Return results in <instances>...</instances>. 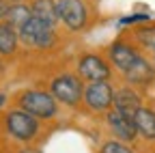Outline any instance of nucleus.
I'll return each instance as SVG.
<instances>
[{
    "label": "nucleus",
    "instance_id": "1a4fd4ad",
    "mask_svg": "<svg viewBox=\"0 0 155 153\" xmlns=\"http://www.w3.org/2000/svg\"><path fill=\"white\" fill-rule=\"evenodd\" d=\"M125 75H127V80H129L131 84H149V82L155 78V71H153V67L149 65L147 58L138 56L136 63L125 71Z\"/></svg>",
    "mask_w": 155,
    "mask_h": 153
},
{
    "label": "nucleus",
    "instance_id": "f3484780",
    "mask_svg": "<svg viewBox=\"0 0 155 153\" xmlns=\"http://www.w3.org/2000/svg\"><path fill=\"white\" fill-rule=\"evenodd\" d=\"M101 153H131V151L121 142H108V145H104Z\"/></svg>",
    "mask_w": 155,
    "mask_h": 153
},
{
    "label": "nucleus",
    "instance_id": "f257e3e1",
    "mask_svg": "<svg viewBox=\"0 0 155 153\" xmlns=\"http://www.w3.org/2000/svg\"><path fill=\"white\" fill-rule=\"evenodd\" d=\"M19 39H22L26 45L32 48H50L56 41L54 35V26H50L48 22L39 20V17H30V20L19 28Z\"/></svg>",
    "mask_w": 155,
    "mask_h": 153
},
{
    "label": "nucleus",
    "instance_id": "7ed1b4c3",
    "mask_svg": "<svg viewBox=\"0 0 155 153\" xmlns=\"http://www.w3.org/2000/svg\"><path fill=\"white\" fill-rule=\"evenodd\" d=\"M58 17L71 28V30H80L86 24V7L82 0H58Z\"/></svg>",
    "mask_w": 155,
    "mask_h": 153
},
{
    "label": "nucleus",
    "instance_id": "9b49d317",
    "mask_svg": "<svg viewBox=\"0 0 155 153\" xmlns=\"http://www.w3.org/2000/svg\"><path fill=\"white\" fill-rule=\"evenodd\" d=\"M114 108L134 119L136 112L140 110V99H138V95H136L131 88H123V91H119L114 95Z\"/></svg>",
    "mask_w": 155,
    "mask_h": 153
},
{
    "label": "nucleus",
    "instance_id": "a211bd4d",
    "mask_svg": "<svg viewBox=\"0 0 155 153\" xmlns=\"http://www.w3.org/2000/svg\"><path fill=\"white\" fill-rule=\"evenodd\" d=\"M138 22H149V13H136V15H127L121 20V26L125 24H138Z\"/></svg>",
    "mask_w": 155,
    "mask_h": 153
},
{
    "label": "nucleus",
    "instance_id": "4be33fe9",
    "mask_svg": "<svg viewBox=\"0 0 155 153\" xmlns=\"http://www.w3.org/2000/svg\"><path fill=\"white\" fill-rule=\"evenodd\" d=\"M11 2H19V0H11Z\"/></svg>",
    "mask_w": 155,
    "mask_h": 153
},
{
    "label": "nucleus",
    "instance_id": "0eeeda50",
    "mask_svg": "<svg viewBox=\"0 0 155 153\" xmlns=\"http://www.w3.org/2000/svg\"><path fill=\"white\" fill-rule=\"evenodd\" d=\"M108 123H110L112 131H114L121 140H134V138H136V134H138L134 119L127 117V114H123L121 110H116V108L108 114Z\"/></svg>",
    "mask_w": 155,
    "mask_h": 153
},
{
    "label": "nucleus",
    "instance_id": "20e7f679",
    "mask_svg": "<svg viewBox=\"0 0 155 153\" xmlns=\"http://www.w3.org/2000/svg\"><path fill=\"white\" fill-rule=\"evenodd\" d=\"M7 127L11 129L13 136H17L19 140H30L37 134V121L32 114H28L26 110H15L7 117Z\"/></svg>",
    "mask_w": 155,
    "mask_h": 153
},
{
    "label": "nucleus",
    "instance_id": "f03ea898",
    "mask_svg": "<svg viewBox=\"0 0 155 153\" xmlns=\"http://www.w3.org/2000/svg\"><path fill=\"white\" fill-rule=\"evenodd\" d=\"M22 108L32 114V117H41V119H50L56 112V104L52 99V95L41 93V91H28L22 95Z\"/></svg>",
    "mask_w": 155,
    "mask_h": 153
},
{
    "label": "nucleus",
    "instance_id": "6ab92c4d",
    "mask_svg": "<svg viewBox=\"0 0 155 153\" xmlns=\"http://www.w3.org/2000/svg\"><path fill=\"white\" fill-rule=\"evenodd\" d=\"M9 5H7V0H0V17H7V13H9Z\"/></svg>",
    "mask_w": 155,
    "mask_h": 153
},
{
    "label": "nucleus",
    "instance_id": "39448f33",
    "mask_svg": "<svg viewBox=\"0 0 155 153\" xmlns=\"http://www.w3.org/2000/svg\"><path fill=\"white\" fill-rule=\"evenodd\" d=\"M52 93L63 104L73 106L78 99H80V95H82V86H80V82H78V78H73V75H61V78L54 80Z\"/></svg>",
    "mask_w": 155,
    "mask_h": 153
},
{
    "label": "nucleus",
    "instance_id": "423d86ee",
    "mask_svg": "<svg viewBox=\"0 0 155 153\" xmlns=\"http://www.w3.org/2000/svg\"><path fill=\"white\" fill-rule=\"evenodd\" d=\"M84 99L93 110H106L114 101V93L106 82H91V86L84 93Z\"/></svg>",
    "mask_w": 155,
    "mask_h": 153
},
{
    "label": "nucleus",
    "instance_id": "dca6fc26",
    "mask_svg": "<svg viewBox=\"0 0 155 153\" xmlns=\"http://www.w3.org/2000/svg\"><path fill=\"white\" fill-rule=\"evenodd\" d=\"M136 37H138V41H140L144 48H149V50L155 52V26H144V28H140L138 32H136Z\"/></svg>",
    "mask_w": 155,
    "mask_h": 153
},
{
    "label": "nucleus",
    "instance_id": "9d476101",
    "mask_svg": "<svg viewBox=\"0 0 155 153\" xmlns=\"http://www.w3.org/2000/svg\"><path fill=\"white\" fill-rule=\"evenodd\" d=\"M110 58L114 61V65L119 67V69L127 71V69H129V67L136 63L138 54H136V50H134V48H129L127 43H123V41H116V43L110 48Z\"/></svg>",
    "mask_w": 155,
    "mask_h": 153
},
{
    "label": "nucleus",
    "instance_id": "4468645a",
    "mask_svg": "<svg viewBox=\"0 0 155 153\" xmlns=\"http://www.w3.org/2000/svg\"><path fill=\"white\" fill-rule=\"evenodd\" d=\"M32 17V9L30 7H24V5H15V7H11L9 9V13H7V20H9V26L11 28H22L28 20Z\"/></svg>",
    "mask_w": 155,
    "mask_h": 153
},
{
    "label": "nucleus",
    "instance_id": "aec40b11",
    "mask_svg": "<svg viewBox=\"0 0 155 153\" xmlns=\"http://www.w3.org/2000/svg\"><path fill=\"white\" fill-rule=\"evenodd\" d=\"M22 153H39V151H35V149H24Z\"/></svg>",
    "mask_w": 155,
    "mask_h": 153
},
{
    "label": "nucleus",
    "instance_id": "ddd939ff",
    "mask_svg": "<svg viewBox=\"0 0 155 153\" xmlns=\"http://www.w3.org/2000/svg\"><path fill=\"white\" fill-rule=\"evenodd\" d=\"M30 9H32V15L35 17L48 22L50 26H54L56 20H58V9H56V5L52 2V0H32Z\"/></svg>",
    "mask_w": 155,
    "mask_h": 153
},
{
    "label": "nucleus",
    "instance_id": "f8f14e48",
    "mask_svg": "<svg viewBox=\"0 0 155 153\" xmlns=\"http://www.w3.org/2000/svg\"><path fill=\"white\" fill-rule=\"evenodd\" d=\"M134 123H136V129L138 134H142L144 138L149 140H155V112L149 110V108H140L134 117Z\"/></svg>",
    "mask_w": 155,
    "mask_h": 153
},
{
    "label": "nucleus",
    "instance_id": "412c9836",
    "mask_svg": "<svg viewBox=\"0 0 155 153\" xmlns=\"http://www.w3.org/2000/svg\"><path fill=\"white\" fill-rule=\"evenodd\" d=\"M2 104H5V95H0V108H2Z\"/></svg>",
    "mask_w": 155,
    "mask_h": 153
},
{
    "label": "nucleus",
    "instance_id": "2eb2a0df",
    "mask_svg": "<svg viewBox=\"0 0 155 153\" xmlns=\"http://www.w3.org/2000/svg\"><path fill=\"white\" fill-rule=\"evenodd\" d=\"M17 45V35L9 24L0 26V54H11Z\"/></svg>",
    "mask_w": 155,
    "mask_h": 153
},
{
    "label": "nucleus",
    "instance_id": "6e6552de",
    "mask_svg": "<svg viewBox=\"0 0 155 153\" xmlns=\"http://www.w3.org/2000/svg\"><path fill=\"white\" fill-rule=\"evenodd\" d=\"M78 67H80V73L84 75V78H88L91 82H104L108 75H110L108 65L99 58V56H93V54L84 56Z\"/></svg>",
    "mask_w": 155,
    "mask_h": 153
}]
</instances>
